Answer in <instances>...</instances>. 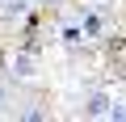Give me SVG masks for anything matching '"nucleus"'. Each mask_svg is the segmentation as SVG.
I'll return each instance as SVG.
<instances>
[{"mask_svg":"<svg viewBox=\"0 0 126 122\" xmlns=\"http://www.w3.org/2000/svg\"><path fill=\"white\" fill-rule=\"evenodd\" d=\"M84 114H88V118H109V114H113V101H109L105 93H93V97L84 101Z\"/></svg>","mask_w":126,"mask_h":122,"instance_id":"nucleus-1","label":"nucleus"},{"mask_svg":"<svg viewBox=\"0 0 126 122\" xmlns=\"http://www.w3.org/2000/svg\"><path fill=\"white\" fill-rule=\"evenodd\" d=\"M9 72H13V76H34V59H30V55H13V59H9Z\"/></svg>","mask_w":126,"mask_h":122,"instance_id":"nucleus-2","label":"nucleus"},{"mask_svg":"<svg viewBox=\"0 0 126 122\" xmlns=\"http://www.w3.org/2000/svg\"><path fill=\"white\" fill-rule=\"evenodd\" d=\"M25 0H4V9H0V13H4V17H25Z\"/></svg>","mask_w":126,"mask_h":122,"instance_id":"nucleus-3","label":"nucleus"},{"mask_svg":"<svg viewBox=\"0 0 126 122\" xmlns=\"http://www.w3.org/2000/svg\"><path fill=\"white\" fill-rule=\"evenodd\" d=\"M42 4H46V0H42Z\"/></svg>","mask_w":126,"mask_h":122,"instance_id":"nucleus-4","label":"nucleus"}]
</instances>
